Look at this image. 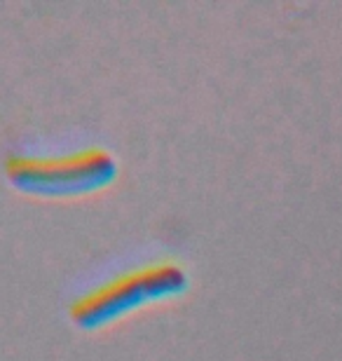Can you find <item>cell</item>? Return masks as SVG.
Here are the masks:
<instances>
[{
	"instance_id": "obj_1",
	"label": "cell",
	"mask_w": 342,
	"mask_h": 361,
	"mask_svg": "<svg viewBox=\"0 0 342 361\" xmlns=\"http://www.w3.org/2000/svg\"><path fill=\"white\" fill-rule=\"evenodd\" d=\"M185 281L188 274L176 263L143 265V268L122 272L92 288L90 293L80 295L73 302L71 317L83 326H99V324L111 322L143 302L178 293L185 286Z\"/></svg>"
},
{
	"instance_id": "obj_2",
	"label": "cell",
	"mask_w": 342,
	"mask_h": 361,
	"mask_svg": "<svg viewBox=\"0 0 342 361\" xmlns=\"http://www.w3.org/2000/svg\"><path fill=\"white\" fill-rule=\"evenodd\" d=\"M7 174L24 190L85 192L108 183L115 174V160L104 148H87L59 157H12Z\"/></svg>"
}]
</instances>
